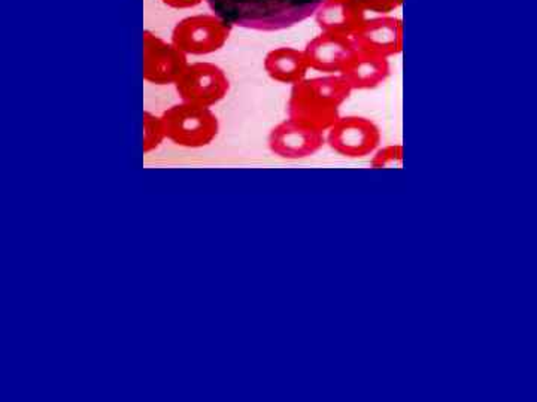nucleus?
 Wrapping results in <instances>:
<instances>
[{
    "mask_svg": "<svg viewBox=\"0 0 537 402\" xmlns=\"http://www.w3.org/2000/svg\"><path fill=\"white\" fill-rule=\"evenodd\" d=\"M357 49L352 36L321 32L303 51H305L311 71L332 75L343 71Z\"/></svg>",
    "mask_w": 537,
    "mask_h": 402,
    "instance_id": "1a4fd4ad",
    "label": "nucleus"
},
{
    "mask_svg": "<svg viewBox=\"0 0 537 402\" xmlns=\"http://www.w3.org/2000/svg\"><path fill=\"white\" fill-rule=\"evenodd\" d=\"M340 75L354 90H374L390 76V61L383 55L360 51L352 55Z\"/></svg>",
    "mask_w": 537,
    "mask_h": 402,
    "instance_id": "9b49d317",
    "label": "nucleus"
},
{
    "mask_svg": "<svg viewBox=\"0 0 537 402\" xmlns=\"http://www.w3.org/2000/svg\"><path fill=\"white\" fill-rule=\"evenodd\" d=\"M144 143L142 149L144 154H149L161 146V143L166 141V129H164V122L161 115L151 114L149 110L144 112Z\"/></svg>",
    "mask_w": 537,
    "mask_h": 402,
    "instance_id": "4468645a",
    "label": "nucleus"
},
{
    "mask_svg": "<svg viewBox=\"0 0 537 402\" xmlns=\"http://www.w3.org/2000/svg\"><path fill=\"white\" fill-rule=\"evenodd\" d=\"M188 55L172 40L144 30V79L154 85H175L188 67Z\"/></svg>",
    "mask_w": 537,
    "mask_h": 402,
    "instance_id": "423d86ee",
    "label": "nucleus"
},
{
    "mask_svg": "<svg viewBox=\"0 0 537 402\" xmlns=\"http://www.w3.org/2000/svg\"><path fill=\"white\" fill-rule=\"evenodd\" d=\"M352 39L360 51L393 57L403 48V23L390 16L367 18Z\"/></svg>",
    "mask_w": 537,
    "mask_h": 402,
    "instance_id": "9d476101",
    "label": "nucleus"
},
{
    "mask_svg": "<svg viewBox=\"0 0 537 402\" xmlns=\"http://www.w3.org/2000/svg\"><path fill=\"white\" fill-rule=\"evenodd\" d=\"M181 102L212 107L226 99L230 90V81L221 67L197 61L190 63L185 72L175 84Z\"/></svg>",
    "mask_w": 537,
    "mask_h": 402,
    "instance_id": "39448f33",
    "label": "nucleus"
},
{
    "mask_svg": "<svg viewBox=\"0 0 537 402\" xmlns=\"http://www.w3.org/2000/svg\"><path fill=\"white\" fill-rule=\"evenodd\" d=\"M263 67L270 79L288 85H296L306 79L311 71L305 51L291 47H279L269 51Z\"/></svg>",
    "mask_w": 537,
    "mask_h": 402,
    "instance_id": "ddd939ff",
    "label": "nucleus"
},
{
    "mask_svg": "<svg viewBox=\"0 0 537 402\" xmlns=\"http://www.w3.org/2000/svg\"><path fill=\"white\" fill-rule=\"evenodd\" d=\"M367 18V12L358 4L337 0H325L315 13L321 32L345 36H354Z\"/></svg>",
    "mask_w": 537,
    "mask_h": 402,
    "instance_id": "f8f14e48",
    "label": "nucleus"
},
{
    "mask_svg": "<svg viewBox=\"0 0 537 402\" xmlns=\"http://www.w3.org/2000/svg\"><path fill=\"white\" fill-rule=\"evenodd\" d=\"M403 164V146L402 145H388L378 148L371 154L370 165L371 169H400Z\"/></svg>",
    "mask_w": 537,
    "mask_h": 402,
    "instance_id": "2eb2a0df",
    "label": "nucleus"
},
{
    "mask_svg": "<svg viewBox=\"0 0 537 402\" xmlns=\"http://www.w3.org/2000/svg\"><path fill=\"white\" fill-rule=\"evenodd\" d=\"M324 142L323 131L288 118L270 131L267 145L272 154L279 158L303 160L316 154Z\"/></svg>",
    "mask_w": 537,
    "mask_h": 402,
    "instance_id": "6e6552de",
    "label": "nucleus"
},
{
    "mask_svg": "<svg viewBox=\"0 0 537 402\" xmlns=\"http://www.w3.org/2000/svg\"><path fill=\"white\" fill-rule=\"evenodd\" d=\"M352 88L340 73L306 78L293 85L288 100V118L328 131L340 118V106L348 100Z\"/></svg>",
    "mask_w": 537,
    "mask_h": 402,
    "instance_id": "f03ea898",
    "label": "nucleus"
},
{
    "mask_svg": "<svg viewBox=\"0 0 537 402\" xmlns=\"http://www.w3.org/2000/svg\"><path fill=\"white\" fill-rule=\"evenodd\" d=\"M233 25L216 13H199L179 21L172 30V42L187 55H209L221 49Z\"/></svg>",
    "mask_w": 537,
    "mask_h": 402,
    "instance_id": "20e7f679",
    "label": "nucleus"
},
{
    "mask_svg": "<svg viewBox=\"0 0 537 402\" xmlns=\"http://www.w3.org/2000/svg\"><path fill=\"white\" fill-rule=\"evenodd\" d=\"M337 2H355V4H358V0H337Z\"/></svg>",
    "mask_w": 537,
    "mask_h": 402,
    "instance_id": "a211bd4d",
    "label": "nucleus"
},
{
    "mask_svg": "<svg viewBox=\"0 0 537 402\" xmlns=\"http://www.w3.org/2000/svg\"><path fill=\"white\" fill-rule=\"evenodd\" d=\"M160 2L172 9H191L202 5L206 0H160Z\"/></svg>",
    "mask_w": 537,
    "mask_h": 402,
    "instance_id": "f3484780",
    "label": "nucleus"
},
{
    "mask_svg": "<svg viewBox=\"0 0 537 402\" xmlns=\"http://www.w3.org/2000/svg\"><path fill=\"white\" fill-rule=\"evenodd\" d=\"M325 0H206L233 27L257 32L290 29L315 16Z\"/></svg>",
    "mask_w": 537,
    "mask_h": 402,
    "instance_id": "f257e3e1",
    "label": "nucleus"
},
{
    "mask_svg": "<svg viewBox=\"0 0 537 402\" xmlns=\"http://www.w3.org/2000/svg\"><path fill=\"white\" fill-rule=\"evenodd\" d=\"M168 141L176 146L199 149L211 145L219 131V122L211 107L181 102L161 114Z\"/></svg>",
    "mask_w": 537,
    "mask_h": 402,
    "instance_id": "7ed1b4c3",
    "label": "nucleus"
},
{
    "mask_svg": "<svg viewBox=\"0 0 537 402\" xmlns=\"http://www.w3.org/2000/svg\"><path fill=\"white\" fill-rule=\"evenodd\" d=\"M403 4V0H358L366 12H374L378 16H387V13L395 11Z\"/></svg>",
    "mask_w": 537,
    "mask_h": 402,
    "instance_id": "dca6fc26",
    "label": "nucleus"
},
{
    "mask_svg": "<svg viewBox=\"0 0 537 402\" xmlns=\"http://www.w3.org/2000/svg\"><path fill=\"white\" fill-rule=\"evenodd\" d=\"M327 143L342 157L363 158L379 148L381 131L369 118L340 117L327 131Z\"/></svg>",
    "mask_w": 537,
    "mask_h": 402,
    "instance_id": "0eeeda50",
    "label": "nucleus"
}]
</instances>
